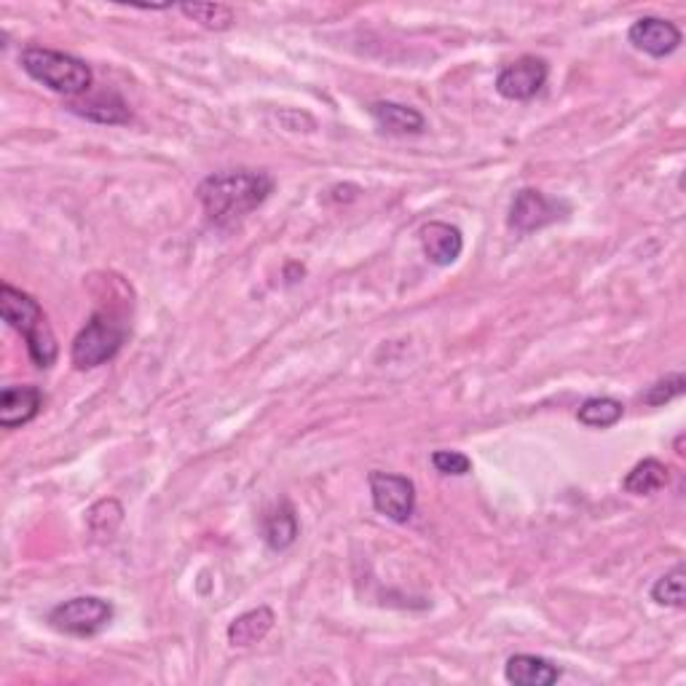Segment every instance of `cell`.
<instances>
[{
    "instance_id": "obj_13",
    "label": "cell",
    "mask_w": 686,
    "mask_h": 686,
    "mask_svg": "<svg viewBox=\"0 0 686 686\" xmlns=\"http://www.w3.org/2000/svg\"><path fill=\"white\" fill-rule=\"evenodd\" d=\"M70 110L86 121L105 124V127H124L131 121L129 105L116 91H102V95L86 97L81 102H70Z\"/></svg>"
},
{
    "instance_id": "obj_12",
    "label": "cell",
    "mask_w": 686,
    "mask_h": 686,
    "mask_svg": "<svg viewBox=\"0 0 686 686\" xmlns=\"http://www.w3.org/2000/svg\"><path fill=\"white\" fill-rule=\"evenodd\" d=\"M564 670L552 659L539 655H512L504 665V678L514 686H552Z\"/></svg>"
},
{
    "instance_id": "obj_16",
    "label": "cell",
    "mask_w": 686,
    "mask_h": 686,
    "mask_svg": "<svg viewBox=\"0 0 686 686\" xmlns=\"http://www.w3.org/2000/svg\"><path fill=\"white\" fill-rule=\"evenodd\" d=\"M298 514H295L290 501H280V507H274V510L263 518V539H266V545L276 552L293 547L295 539H298Z\"/></svg>"
},
{
    "instance_id": "obj_20",
    "label": "cell",
    "mask_w": 686,
    "mask_h": 686,
    "mask_svg": "<svg viewBox=\"0 0 686 686\" xmlns=\"http://www.w3.org/2000/svg\"><path fill=\"white\" fill-rule=\"evenodd\" d=\"M684 582H686L684 566H676L673 571L663 574V577L655 582V587H651V600L659 606H670V609H684Z\"/></svg>"
},
{
    "instance_id": "obj_6",
    "label": "cell",
    "mask_w": 686,
    "mask_h": 686,
    "mask_svg": "<svg viewBox=\"0 0 686 686\" xmlns=\"http://www.w3.org/2000/svg\"><path fill=\"white\" fill-rule=\"evenodd\" d=\"M566 215H569V204L564 199H552V196L537 188H523L514 194L507 223L518 234H533V231L552 226V223H558Z\"/></svg>"
},
{
    "instance_id": "obj_14",
    "label": "cell",
    "mask_w": 686,
    "mask_h": 686,
    "mask_svg": "<svg viewBox=\"0 0 686 686\" xmlns=\"http://www.w3.org/2000/svg\"><path fill=\"white\" fill-rule=\"evenodd\" d=\"M367 110H371L373 121L379 124V129H384L386 135L408 137V135H421V131L427 129L424 114L411 108V105L381 100V102H373Z\"/></svg>"
},
{
    "instance_id": "obj_19",
    "label": "cell",
    "mask_w": 686,
    "mask_h": 686,
    "mask_svg": "<svg viewBox=\"0 0 686 686\" xmlns=\"http://www.w3.org/2000/svg\"><path fill=\"white\" fill-rule=\"evenodd\" d=\"M177 9L183 11L188 19H194V22H199L202 28L223 32L234 28V9L231 6L223 3H180Z\"/></svg>"
},
{
    "instance_id": "obj_3",
    "label": "cell",
    "mask_w": 686,
    "mask_h": 686,
    "mask_svg": "<svg viewBox=\"0 0 686 686\" xmlns=\"http://www.w3.org/2000/svg\"><path fill=\"white\" fill-rule=\"evenodd\" d=\"M19 65L28 72L32 81L43 84L55 95L78 100V97L89 95L91 84H95V72L84 59L68 55V51L46 49V46H28L19 55Z\"/></svg>"
},
{
    "instance_id": "obj_9",
    "label": "cell",
    "mask_w": 686,
    "mask_h": 686,
    "mask_svg": "<svg viewBox=\"0 0 686 686\" xmlns=\"http://www.w3.org/2000/svg\"><path fill=\"white\" fill-rule=\"evenodd\" d=\"M628 41L633 49L644 51V55L663 59L670 57L673 51L682 46V30L663 17H641L630 24Z\"/></svg>"
},
{
    "instance_id": "obj_4",
    "label": "cell",
    "mask_w": 686,
    "mask_h": 686,
    "mask_svg": "<svg viewBox=\"0 0 686 686\" xmlns=\"http://www.w3.org/2000/svg\"><path fill=\"white\" fill-rule=\"evenodd\" d=\"M129 327L121 316L110 312H95L91 320L81 327V333L72 339L70 362L78 371H95L121 352L127 341Z\"/></svg>"
},
{
    "instance_id": "obj_15",
    "label": "cell",
    "mask_w": 686,
    "mask_h": 686,
    "mask_svg": "<svg viewBox=\"0 0 686 686\" xmlns=\"http://www.w3.org/2000/svg\"><path fill=\"white\" fill-rule=\"evenodd\" d=\"M276 617L268 606H257V609L244 611L228 625V644L234 649H249V646L261 644L274 628Z\"/></svg>"
},
{
    "instance_id": "obj_18",
    "label": "cell",
    "mask_w": 686,
    "mask_h": 686,
    "mask_svg": "<svg viewBox=\"0 0 686 686\" xmlns=\"http://www.w3.org/2000/svg\"><path fill=\"white\" fill-rule=\"evenodd\" d=\"M625 405L615 398H590L579 405L577 419L579 424L590 429H609L623 421Z\"/></svg>"
},
{
    "instance_id": "obj_21",
    "label": "cell",
    "mask_w": 686,
    "mask_h": 686,
    "mask_svg": "<svg viewBox=\"0 0 686 686\" xmlns=\"http://www.w3.org/2000/svg\"><path fill=\"white\" fill-rule=\"evenodd\" d=\"M686 389V379L684 373H673V375H665V379H659L657 384H651L646 392L641 394V400L646 402V405H665V402L682 398Z\"/></svg>"
},
{
    "instance_id": "obj_1",
    "label": "cell",
    "mask_w": 686,
    "mask_h": 686,
    "mask_svg": "<svg viewBox=\"0 0 686 686\" xmlns=\"http://www.w3.org/2000/svg\"><path fill=\"white\" fill-rule=\"evenodd\" d=\"M274 188L276 183L268 171L228 169L204 177L199 188H196V199H199L204 215L213 226L228 228L244 220L249 213H255L261 204H266Z\"/></svg>"
},
{
    "instance_id": "obj_10",
    "label": "cell",
    "mask_w": 686,
    "mask_h": 686,
    "mask_svg": "<svg viewBox=\"0 0 686 686\" xmlns=\"http://www.w3.org/2000/svg\"><path fill=\"white\" fill-rule=\"evenodd\" d=\"M421 249L434 266H453L464 253V234L443 220H429L419 231Z\"/></svg>"
},
{
    "instance_id": "obj_22",
    "label": "cell",
    "mask_w": 686,
    "mask_h": 686,
    "mask_svg": "<svg viewBox=\"0 0 686 686\" xmlns=\"http://www.w3.org/2000/svg\"><path fill=\"white\" fill-rule=\"evenodd\" d=\"M432 467L440 474H453V478H464L472 472V459L461 451H434Z\"/></svg>"
},
{
    "instance_id": "obj_17",
    "label": "cell",
    "mask_w": 686,
    "mask_h": 686,
    "mask_svg": "<svg viewBox=\"0 0 686 686\" xmlns=\"http://www.w3.org/2000/svg\"><path fill=\"white\" fill-rule=\"evenodd\" d=\"M670 480V470L659 459L638 461L633 470L625 474L623 488L633 497H649V493L663 491Z\"/></svg>"
},
{
    "instance_id": "obj_7",
    "label": "cell",
    "mask_w": 686,
    "mask_h": 686,
    "mask_svg": "<svg viewBox=\"0 0 686 686\" xmlns=\"http://www.w3.org/2000/svg\"><path fill=\"white\" fill-rule=\"evenodd\" d=\"M371 483V497L375 512H381L384 518L394 520V523H408L415 512V486L411 478L405 474H392V472H371L367 478Z\"/></svg>"
},
{
    "instance_id": "obj_5",
    "label": "cell",
    "mask_w": 686,
    "mask_h": 686,
    "mask_svg": "<svg viewBox=\"0 0 686 686\" xmlns=\"http://www.w3.org/2000/svg\"><path fill=\"white\" fill-rule=\"evenodd\" d=\"M116 609L110 600L97 596H78L49 611V625L72 638H91L114 623Z\"/></svg>"
},
{
    "instance_id": "obj_8",
    "label": "cell",
    "mask_w": 686,
    "mask_h": 686,
    "mask_svg": "<svg viewBox=\"0 0 686 686\" xmlns=\"http://www.w3.org/2000/svg\"><path fill=\"white\" fill-rule=\"evenodd\" d=\"M547 76H550V65L542 57L526 55L499 70L497 91L504 100L526 102L545 89Z\"/></svg>"
},
{
    "instance_id": "obj_11",
    "label": "cell",
    "mask_w": 686,
    "mask_h": 686,
    "mask_svg": "<svg viewBox=\"0 0 686 686\" xmlns=\"http://www.w3.org/2000/svg\"><path fill=\"white\" fill-rule=\"evenodd\" d=\"M43 408V392L38 386H6L0 392V427L19 429L38 419Z\"/></svg>"
},
{
    "instance_id": "obj_2",
    "label": "cell",
    "mask_w": 686,
    "mask_h": 686,
    "mask_svg": "<svg viewBox=\"0 0 686 686\" xmlns=\"http://www.w3.org/2000/svg\"><path fill=\"white\" fill-rule=\"evenodd\" d=\"M0 314H3L6 325L14 327L24 339V343H28L32 365L41 367V371H49L57 362L59 346L41 303L24 293V290L3 282V287H0Z\"/></svg>"
},
{
    "instance_id": "obj_23",
    "label": "cell",
    "mask_w": 686,
    "mask_h": 686,
    "mask_svg": "<svg viewBox=\"0 0 686 686\" xmlns=\"http://www.w3.org/2000/svg\"><path fill=\"white\" fill-rule=\"evenodd\" d=\"M676 453H678V457H684V434H678V440H676Z\"/></svg>"
}]
</instances>
